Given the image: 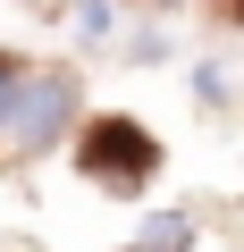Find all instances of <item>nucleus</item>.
Returning <instances> with one entry per match:
<instances>
[{"label":"nucleus","instance_id":"f257e3e1","mask_svg":"<svg viewBox=\"0 0 244 252\" xmlns=\"http://www.w3.org/2000/svg\"><path fill=\"white\" fill-rule=\"evenodd\" d=\"M68 126H76V76H68V67L17 76V93H9V118H0L9 152H51Z\"/></svg>","mask_w":244,"mask_h":252},{"label":"nucleus","instance_id":"f03ea898","mask_svg":"<svg viewBox=\"0 0 244 252\" xmlns=\"http://www.w3.org/2000/svg\"><path fill=\"white\" fill-rule=\"evenodd\" d=\"M76 160H84V177H93V185H118V193H135V185L160 168V143L143 135L135 118H101V126H84Z\"/></svg>","mask_w":244,"mask_h":252},{"label":"nucleus","instance_id":"7ed1b4c3","mask_svg":"<svg viewBox=\"0 0 244 252\" xmlns=\"http://www.w3.org/2000/svg\"><path fill=\"white\" fill-rule=\"evenodd\" d=\"M185 235H194V227L169 210V219H152V227H143V252H185Z\"/></svg>","mask_w":244,"mask_h":252},{"label":"nucleus","instance_id":"20e7f679","mask_svg":"<svg viewBox=\"0 0 244 252\" xmlns=\"http://www.w3.org/2000/svg\"><path fill=\"white\" fill-rule=\"evenodd\" d=\"M9 93H17V67L0 59V118H9Z\"/></svg>","mask_w":244,"mask_h":252}]
</instances>
